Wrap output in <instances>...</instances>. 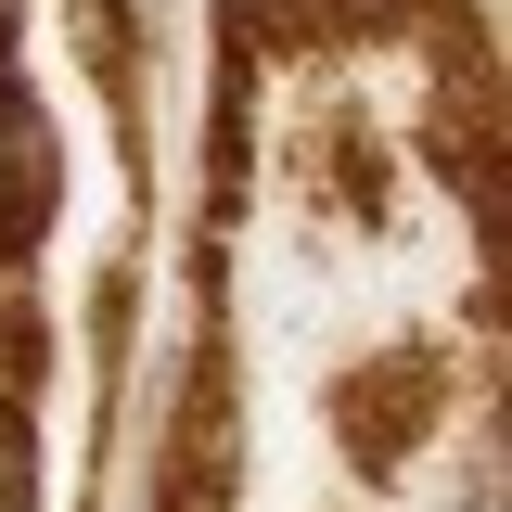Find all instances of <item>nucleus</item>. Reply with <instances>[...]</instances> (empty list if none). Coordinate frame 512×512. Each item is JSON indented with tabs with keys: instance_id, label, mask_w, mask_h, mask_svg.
<instances>
[{
	"instance_id": "f257e3e1",
	"label": "nucleus",
	"mask_w": 512,
	"mask_h": 512,
	"mask_svg": "<svg viewBox=\"0 0 512 512\" xmlns=\"http://www.w3.org/2000/svg\"><path fill=\"white\" fill-rule=\"evenodd\" d=\"M52 205H64V141L39 116V90H26V64H0V269L39 256Z\"/></svg>"
},
{
	"instance_id": "f03ea898",
	"label": "nucleus",
	"mask_w": 512,
	"mask_h": 512,
	"mask_svg": "<svg viewBox=\"0 0 512 512\" xmlns=\"http://www.w3.org/2000/svg\"><path fill=\"white\" fill-rule=\"evenodd\" d=\"M436 397H448L436 359H397V372H346V384H333V423L359 436V461H372V474H397V448L436 423Z\"/></svg>"
},
{
	"instance_id": "7ed1b4c3",
	"label": "nucleus",
	"mask_w": 512,
	"mask_h": 512,
	"mask_svg": "<svg viewBox=\"0 0 512 512\" xmlns=\"http://www.w3.org/2000/svg\"><path fill=\"white\" fill-rule=\"evenodd\" d=\"M0 64H26V0H0Z\"/></svg>"
}]
</instances>
